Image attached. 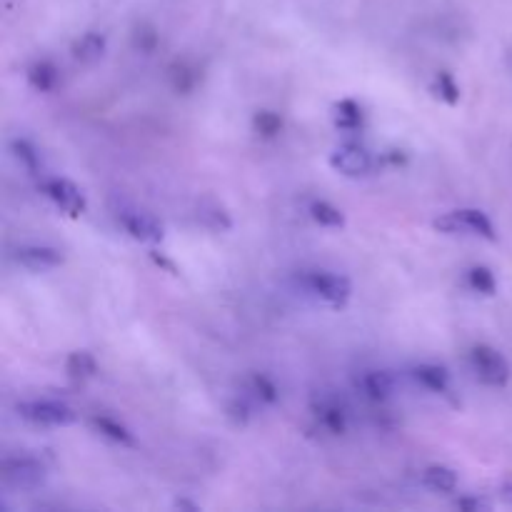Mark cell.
I'll return each instance as SVG.
<instances>
[{"label": "cell", "mask_w": 512, "mask_h": 512, "mask_svg": "<svg viewBox=\"0 0 512 512\" xmlns=\"http://www.w3.org/2000/svg\"><path fill=\"white\" fill-rule=\"evenodd\" d=\"M503 495H505V500H508V503H512V485H505Z\"/></svg>", "instance_id": "28"}, {"label": "cell", "mask_w": 512, "mask_h": 512, "mask_svg": "<svg viewBox=\"0 0 512 512\" xmlns=\"http://www.w3.org/2000/svg\"><path fill=\"white\" fill-rule=\"evenodd\" d=\"M308 288L318 295L320 300H325L333 308H345L350 300V283L348 278H340L333 273H313L308 278Z\"/></svg>", "instance_id": "4"}, {"label": "cell", "mask_w": 512, "mask_h": 512, "mask_svg": "<svg viewBox=\"0 0 512 512\" xmlns=\"http://www.w3.org/2000/svg\"><path fill=\"white\" fill-rule=\"evenodd\" d=\"M323 423H325V428L330 430V433H335V435L345 433V415H343V410H340V408H325L323 410Z\"/></svg>", "instance_id": "22"}, {"label": "cell", "mask_w": 512, "mask_h": 512, "mask_svg": "<svg viewBox=\"0 0 512 512\" xmlns=\"http://www.w3.org/2000/svg\"><path fill=\"white\" fill-rule=\"evenodd\" d=\"M93 423H95V428H98L100 433L105 435V438L115 440V443H125V445L133 443V438H130L128 430H125L120 423H115V420H110V418H95Z\"/></svg>", "instance_id": "19"}, {"label": "cell", "mask_w": 512, "mask_h": 512, "mask_svg": "<svg viewBox=\"0 0 512 512\" xmlns=\"http://www.w3.org/2000/svg\"><path fill=\"white\" fill-rule=\"evenodd\" d=\"M468 280H470V288H473L475 293L495 295V290H498V283H495L493 270L485 268V265H478V268L470 270Z\"/></svg>", "instance_id": "18"}, {"label": "cell", "mask_w": 512, "mask_h": 512, "mask_svg": "<svg viewBox=\"0 0 512 512\" xmlns=\"http://www.w3.org/2000/svg\"><path fill=\"white\" fill-rule=\"evenodd\" d=\"M460 508L463 510H483L485 505L483 503H478V500H460Z\"/></svg>", "instance_id": "27"}, {"label": "cell", "mask_w": 512, "mask_h": 512, "mask_svg": "<svg viewBox=\"0 0 512 512\" xmlns=\"http://www.w3.org/2000/svg\"><path fill=\"white\" fill-rule=\"evenodd\" d=\"M470 363H473L475 373L483 380L485 385H493V388H503L510 378V365L503 355L498 353L490 345H475L473 353H470Z\"/></svg>", "instance_id": "1"}, {"label": "cell", "mask_w": 512, "mask_h": 512, "mask_svg": "<svg viewBox=\"0 0 512 512\" xmlns=\"http://www.w3.org/2000/svg\"><path fill=\"white\" fill-rule=\"evenodd\" d=\"M28 80L35 90L48 93V90H53L55 83H58V70H55V65L48 63V60H40V63H35L33 68L28 70Z\"/></svg>", "instance_id": "13"}, {"label": "cell", "mask_w": 512, "mask_h": 512, "mask_svg": "<svg viewBox=\"0 0 512 512\" xmlns=\"http://www.w3.org/2000/svg\"><path fill=\"white\" fill-rule=\"evenodd\" d=\"M310 215H313L315 223L325 225V228H343L345 225V215L335 205L325 203V200H318V203L310 205Z\"/></svg>", "instance_id": "15"}, {"label": "cell", "mask_w": 512, "mask_h": 512, "mask_svg": "<svg viewBox=\"0 0 512 512\" xmlns=\"http://www.w3.org/2000/svg\"><path fill=\"white\" fill-rule=\"evenodd\" d=\"M65 368H68V373L73 375V378H93L95 370H98V365H95V358L90 353H73L68 358V363H65Z\"/></svg>", "instance_id": "17"}, {"label": "cell", "mask_w": 512, "mask_h": 512, "mask_svg": "<svg viewBox=\"0 0 512 512\" xmlns=\"http://www.w3.org/2000/svg\"><path fill=\"white\" fill-rule=\"evenodd\" d=\"M13 150H15V155H18V160H23L25 168H28V170L38 168V155H35V150L30 148L25 140H18V143L13 145Z\"/></svg>", "instance_id": "24"}, {"label": "cell", "mask_w": 512, "mask_h": 512, "mask_svg": "<svg viewBox=\"0 0 512 512\" xmlns=\"http://www.w3.org/2000/svg\"><path fill=\"white\" fill-rule=\"evenodd\" d=\"M280 128H283V120H280L275 113L263 110V113L255 115V130H258L260 135H265V138H273V135H278Z\"/></svg>", "instance_id": "20"}, {"label": "cell", "mask_w": 512, "mask_h": 512, "mask_svg": "<svg viewBox=\"0 0 512 512\" xmlns=\"http://www.w3.org/2000/svg\"><path fill=\"white\" fill-rule=\"evenodd\" d=\"M330 165H333L338 173L348 175V178H360V175L370 173L373 158H370L368 150L360 148V145H343V148H338L330 155Z\"/></svg>", "instance_id": "5"}, {"label": "cell", "mask_w": 512, "mask_h": 512, "mask_svg": "<svg viewBox=\"0 0 512 512\" xmlns=\"http://www.w3.org/2000/svg\"><path fill=\"white\" fill-rule=\"evenodd\" d=\"M15 260H18L23 268L40 273V270L58 268V265L63 263V255L55 248H48V245H25V248H20L18 253H15Z\"/></svg>", "instance_id": "7"}, {"label": "cell", "mask_w": 512, "mask_h": 512, "mask_svg": "<svg viewBox=\"0 0 512 512\" xmlns=\"http://www.w3.org/2000/svg\"><path fill=\"white\" fill-rule=\"evenodd\" d=\"M43 190H45V195H48V198L58 205V208H63L65 213L73 215V218L85 210L83 193H80L73 183H68V180H60V178L48 180V183L43 185Z\"/></svg>", "instance_id": "6"}, {"label": "cell", "mask_w": 512, "mask_h": 512, "mask_svg": "<svg viewBox=\"0 0 512 512\" xmlns=\"http://www.w3.org/2000/svg\"><path fill=\"white\" fill-rule=\"evenodd\" d=\"M0 475H3L5 483L13 485V488L28 490L43 483L45 470L43 465L33 458H13L5 460V463L0 465Z\"/></svg>", "instance_id": "3"}, {"label": "cell", "mask_w": 512, "mask_h": 512, "mask_svg": "<svg viewBox=\"0 0 512 512\" xmlns=\"http://www.w3.org/2000/svg\"><path fill=\"white\" fill-rule=\"evenodd\" d=\"M105 53V38L98 33H85L78 43L73 45V55L80 63H95Z\"/></svg>", "instance_id": "11"}, {"label": "cell", "mask_w": 512, "mask_h": 512, "mask_svg": "<svg viewBox=\"0 0 512 512\" xmlns=\"http://www.w3.org/2000/svg\"><path fill=\"white\" fill-rule=\"evenodd\" d=\"M423 480L435 493H453L458 488V475H455V470L445 468V465H433V468L425 470Z\"/></svg>", "instance_id": "9"}, {"label": "cell", "mask_w": 512, "mask_h": 512, "mask_svg": "<svg viewBox=\"0 0 512 512\" xmlns=\"http://www.w3.org/2000/svg\"><path fill=\"white\" fill-rule=\"evenodd\" d=\"M18 413L23 415L28 423L45 425V428H60V425H70L75 420L73 410L63 403H53V400H35V403L20 405Z\"/></svg>", "instance_id": "2"}, {"label": "cell", "mask_w": 512, "mask_h": 512, "mask_svg": "<svg viewBox=\"0 0 512 512\" xmlns=\"http://www.w3.org/2000/svg\"><path fill=\"white\" fill-rule=\"evenodd\" d=\"M415 378H418L425 388L433 390V393H445L450 385L448 370L440 368V365H420V368L415 370Z\"/></svg>", "instance_id": "12"}, {"label": "cell", "mask_w": 512, "mask_h": 512, "mask_svg": "<svg viewBox=\"0 0 512 512\" xmlns=\"http://www.w3.org/2000/svg\"><path fill=\"white\" fill-rule=\"evenodd\" d=\"M458 218L460 223H463L465 233H475V235H483V238L488 240H495V228L493 223H490V218L485 213H480V210H458Z\"/></svg>", "instance_id": "10"}, {"label": "cell", "mask_w": 512, "mask_h": 512, "mask_svg": "<svg viewBox=\"0 0 512 512\" xmlns=\"http://www.w3.org/2000/svg\"><path fill=\"white\" fill-rule=\"evenodd\" d=\"M363 390L368 393V398L373 400H385L390 393H393V380H390L388 373H368L363 378Z\"/></svg>", "instance_id": "16"}, {"label": "cell", "mask_w": 512, "mask_h": 512, "mask_svg": "<svg viewBox=\"0 0 512 512\" xmlns=\"http://www.w3.org/2000/svg\"><path fill=\"white\" fill-rule=\"evenodd\" d=\"M438 95L445 100V103L455 105L460 100V88L458 83L453 80V75L450 73H440L438 75Z\"/></svg>", "instance_id": "21"}, {"label": "cell", "mask_w": 512, "mask_h": 512, "mask_svg": "<svg viewBox=\"0 0 512 512\" xmlns=\"http://www.w3.org/2000/svg\"><path fill=\"white\" fill-rule=\"evenodd\" d=\"M155 43H158V35H155L153 30L138 28V33H135V48L143 50V53H153Z\"/></svg>", "instance_id": "26"}, {"label": "cell", "mask_w": 512, "mask_h": 512, "mask_svg": "<svg viewBox=\"0 0 512 512\" xmlns=\"http://www.w3.org/2000/svg\"><path fill=\"white\" fill-rule=\"evenodd\" d=\"M203 218H205V223H208L210 228H215V230H228L230 228L228 215H225V210L218 208V205H215V208H210V210H205Z\"/></svg>", "instance_id": "23"}, {"label": "cell", "mask_w": 512, "mask_h": 512, "mask_svg": "<svg viewBox=\"0 0 512 512\" xmlns=\"http://www.w3.org/2000/svg\"><path fill=\"white\" fill-rule=\"evenodd\" d=\"M253 385H255V390H258V395L263 400H268V403H275V400H278V388H275V385L270 383L265 375H255Z\"/></svg>", "instance_id": "25"}, {"label": "cell", "mask_w": 512, "mask_h": 512, "mask_svg": "<svg viewBox=\"0 0 512 512\" xmlns=\"http://www.w3.org/2000/svg\"><path fill=\"white\" fill-rule=\"evenodd\" d=\"M335 123L343 130H358L360 123H363V110L355 100H340L335 105Z\"/></svg>", "instance_id": "14"}, {"label": "cell", "mask_w": 512, "mask_h": 512, "mask_svg": "<svg viewBox=\"0 0 512 512\" xmlns=\"http://www.w3.org/2000/svg\"><path fill=\"white\" fill-rule=\"evenodd\" d=\"M123 225L135 240H143V243H158V240H163V228L153 218H148V215H128V218H123Z\"/></svg>", "instance_id": "8"}]
</instances>
